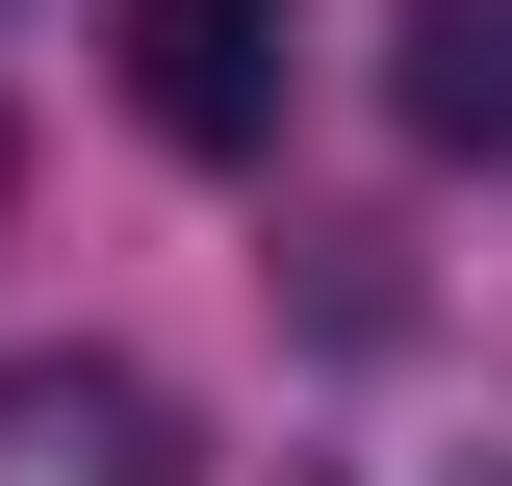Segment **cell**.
Masks as SVG:
<instances>
[{"mask_svg":"<svg viewBox=\"0 0 512 486\" xmlns=\"http://www.w3.org/2000/svg\"><path fill=\"white\" fill-rule=\"evenodd\" d=\"M205 435H180V384L154 359H103V333H26L0 359V486H180Z\"/></svg>","mask_w":512,"mask_h":486,"instance_id":"cell-1","label":"cell"},{"mask_svg":"<svg viewBox=\"0 0 512 486\" xmlns=\"http://www.w3.org/2000/svg\"><path fill=\"white\" fill-rule=\"evenodd\" d=\"M384 486H512V384H461V410L410 435V461H384Z\"/></svg>","mask_w":512,"mask_h":486,"instance_id":"cell-4","label":"cell"},{"mask_svg":"<svg viewBox=\"0 0 512 486\" xmlns=\"http://www.w3.org/2000/svg\"><path fill=\"white\" fill-rule=\"evenodd\" d=\"M384 103H410V154H512V0H410Z\"/></svg>","mask_w":512,"mask_h":486,"instance_id":"cell-3","label":"cell"},{"mask_svg":"<svg viewBox=\"0 0 512 486\" xmlns=\"http://www.w3.org/2000/svg\"><path fill=\"white\" fill-rule=\"evenodd\" d=\"M282 52H308V0H128V128L154 154H282Z\"/></svg>","mask_w":512,"mask_h":486,"instance_id":"cell-2","label":"cell"}]
</instances>
